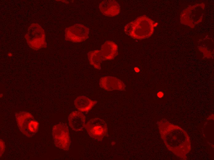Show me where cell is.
<instances>
[{
    "instance_id": "6da1fadb",
    "label": "cell",
    "mask_w": 214,
    "mask_h": 160,
    "mask_svg": "<svg viewBox=\"0 0 214 160\" xmlns=\"http://www.w3.org/2000/svg\"><path fill=\"white\" fill-rule=\"evenodd\" d=\"M157 24L150 18L144 15L127 24L124 30L127 34L133 38L141 40L150 37Z\"/></svg>"
},
{
    "instance_id": "7a4b0ae2",
    "label": "cell",
    "mask_w": 214,
    "mask_h": 160,
    "mask_svg": "<svg viewBox=\"0 0 214 160\" xmlns=\"http://www.w3.org/2000/svg\"><path fill=\"white\" fill-rule=\"evenodd\" d=\"M25 38L29 46L34 50L47 47L45 31L37 23H33L30 26Z\"/></svg>"
},
{
    "instance_id": "3957f363",
    "label": "cell",
    "mask_w": 214,
    "mask_h": 160,
    "mask_svg": "<svg viewBox=\"0 0 214 160\" xmlns=\"http://www.w3.org/2000/svg\"><path fill=\"white\" fill-rule=\"evenodd\" d=\"M52 131L56 146L63 150H68L70 145V139L67 125L63 123L55 125L53 126Z\"/></svg>"
},
{
    "instance_id": "277c9868",
    "label": "cell",
    "mask_w": 214,
    "mask_h": 160,
    "mask_svg": "<svg viewBox=\"0 0 214 160\" xmlns=\"http://www.w3.org/2000/svg\"><path fill=\"white\" fill-rule=\"evenodd\" d=\"M84 127L89 136L98 141H101L107 134V124L104 120L100 118L91 119Z\"/></svg>"
},
{
    "instance_id": "5b68a950",
    "label": "cell",
    "mask_w": 214,
    "mask_h": 160,
    "mask_svg": "<svg viewBox=\"0 0 214 160\" xmlns=\"http://www.w3.org/2000/svg\"><path fill=\"white\" fill-rule=\"evenodd\" d=\"M65 32V40L73 42H81L89 38V29L80 24L66 28Z\"/></svg>"
},
{
    "instance_id": "8992f818",
    "label": "cell",
    "mask_w": 214,
    "mask_h": 160,
    "mask_svg": "<svg viewBox=\"0 0 214 160\" xmlns=\"http://www.w3.org/2000/svg\"><path fill=\"white\" fill-rule=\"evenodd\" d=\"M99 84L101 87L109 91L124 90L126 87L125 84L121 80L112 76L102 77L100 79Z\"/></svg>"
},
{
    "instance_id": "52a82bcc",
    "label": "cell",
    "mask_w": 214,
    "mask_h": 160,
    "mask_svg": "<svg viewBox=\"0 0 214 160\" xmlns=\"http://www.w3.org/2000/svg\"><path fill=\"white\" fill-rule=\"evenodd\" d=\"M100 11L102 14L108 17H114L119 14L121 7L119 3L114 0L102 1L99 6Z\"/></svg>"
},
{
    "instance_id": "ba28073f",
    "label": "cell",
    "mask_w": 214,
    "mask_h": 160,
    "mask_svg": "<svg viewBox=\"0 0 214 160\" xmlns=\"http://www.w3.org/2000/svg\"><path fill=\"white\" fill-rule=\"evenodd\" d=\"M15 116L18 126L20 131L27 137H32L28 130V127L30 121L34 119L33 116L31 113L26 111L17 113Z\"/></svg>"
},
{
    "instance_id": "9c48e42d",
    "label": "cell",
    "mask_w": 214,
    "mask_h": 160,
    "mask_svg": "<svg viewBox=\"0 0 214 160\" xmlns=\"http://www.w3.org/2000/svg\"><path fill=\"white\" fill-rule=\"evenodd\" d=\"M85 118L82 113L73 111L69 116V125L73 130L76 131H81L85 128Z\"/></svg>"
},
{
    "instance_id": "30bf717a",
    "label": "cell",
    "mask_w": 214,
    "mask_h": 160,
    "mask_svg": "<svg viewBox=\"0 0 214 160\" xmlns=\"http://www.w3.org/2000/svg\"><path fill=\"white\" fill-rule=\"evenodd\" d=\"M104 61L113 59L118 54V47L114 42L107 41L101 46L100 50Z\"/></svg>"
},
{
    "instance_id": "8fae6325",
    "label": "cell",
    "mask_w": 214,
    "mask_h": 160,
    "mask_svg": "<svg viewBox=\"0 0 214 160\" xmlns=\"http://www.w3.org/2000/svg\"><path fill=\"white\" fill-rule=\"evenodd\" d=\"M97 103V101L91 100L84 96L78 97L74 101L76 108L79 111L83 112H88Z\"/></svg>"
},
{
    "instance_id": "7c38bea8",
    "label": "cell",
    "mask_w": 214,
    "mask_h": 160,
    "mask_svg": "<svg viewBox=\"0 0 214 160\" xmlns=\"http://www.w3.org/2000/svg\"><path fill=\"white\" fill-rule=\"evenodd\" d=\"M87 55L90 64L97 69H101V63L104 59L101 50L89 51Z\"/></svg>"
},
{
    "instance_id": "4fadbf2b",
    "label": "cell",
    "mask_w": 214,
    "mask_h": 160,
    "mask_svg": "<svg viewBox=\"0 0 214 160\" xmlns=\"http://www.w3.org/2000/svg\"><path fill=\"white\" fill-rule=\"evenodd\" d=\"M0 156L4 152L5 149V145L4 141L2 139L0 140Z\"/></svg>"
},
{
    "instance_id": "5bb4252c",
    "label": "cell",
    "mask_w": 214,
    "mask_h": 160,
    "mask_svg": "<svg viewBox=\"0 0 214 160\" xmlns=\"http://www.w3.org/2000/svg\"><path fill=\"white\" fill-rule=\"evenodd\" d=\"M157 96L159 98H162L164 95L163 93L161 91H159L157 93Z\"/></svg>"
},
{
    "instance_id": "9a60e30c",
    "label": "cell",
    "mask_w": 214,
    "mask_h": 160,
    "mask_svg": "<svg viewBox=\"0 0 214 160\" xmlns=\"http://www.w3.org/2000/svg\"><path fill=\"white\" fill-rule=\"evenodd\" d=\"M134 69L135 71L137 73L139 72L140 71V70L137 67L135 68Z\"/></svg>"
},
{
    "instance_id": "2e32d148",
    "label": "cell",
    "mask_w": 214,
    "mask_h": 160,
    "mask_svg": "<svg viewBox=\"0 0 214 160\" xmlns=\"http://www.w3.org/2000/svg\"><path fill=\"white\" fill-rule=\"evenodd\" d=\"M8 55L9 57H11V56H12V54L11 53H9L8 54Z\"/></svg>"
}]
</instances>
